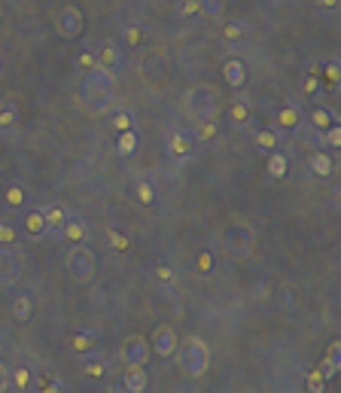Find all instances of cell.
<instances>
[{
  "mask_svg": "<svg viewBox=\"0 0 341 393\" xmlns=\"http://www.w3.org/2000/svg\"><path fill=\"white\" fill-rule=\"evenodd\" d=\"M338 3H341V0H317V10H323V13H335V10H338Z\"/></svg>",
  "mask_w": 341,
  "mask_h": 393,
  "instance_id": "cell-52",
  "label": "cell"
},
{
  "mask_svg": "<svg viewBox=\"0 0 341 393\" xmlns=\"http://www.w3.org/2000/svg\"><path fill=\"white\" fill-rule=\"evenodd\" d=\"M122 384H126L128 393H144L146 390V366H128L126 375H122Z\"/></svg>",
  "mask_w": 341,
  "mask_h": 393,
  "instance_id": "cell-22",
  "label": "cell"
},
{
  "mask_svg": "<svg viewBox=\"0 0 341 393\" xmlns=\"http://www.w3.org/2000/svg\"><path fill=\"white\" fill-rule=\"evenodd\" d=\"M341 82V61L338 58H326L320 64V86H326L329 91H335Z\"/></svg>",
  "mask_w": 341,
  "mask_h": 393,
  "instance_id": "cell-21",
  "label": "cell"
},
{
  "mask_svg": "<svg viewBox=\"0 0 341 393\" xmlns=\"http://www.w3.org/2000/svg\"><path fill=\"white\" fill-rule=\"evenodd\" d=\"M110 125H113L116 135H122V131H135V113H131L128 107H116Z\"/></svg>",
  "mask_w": 341,
  "mask_h": 393,
  "instance_id": "cell-31",
  "label": "cell"
},
{
  "mask_svg": "<svg viewBox=\"0 0 341 393\" xmlns=\"http://www.w3.org/2000/svg\"><path fill=\"white\" fill-rule=\"evenodd\" d=\"M19 241V229L13 223H0V247H13Z\"/></svg>",
  "mask_w": 341,
  "mask_h": 393,
  "instance_id": "cell-44",
  "label": "cell"
},
{
  "mask_svg": "<svg viewBox=\"0 0 341 393\" xmlns=\"http://www.w3.org/2000/svg\"><path fill=\"white\" fill-rule=\"evenodd\" d=\"M320 91H323V86H320V64H311L308 73L302 77V95L305 98H320Z\"/></svg>",
  "mask_w": 341,
  "mask_h": 393,
  "instance_id": "cell-26",
  "label": "cell"
},
{
  "mask_svg": "<svg viewBox=\"0 0 341 393\" xmlns=\"http://www.w3.org/2000/svg\"><path fill=\"white\" fill-rule=\"evenodd\" d=\"M308 393H326V378L320 375V369H311L308 372Z\"/></svg>",
  "mask_w": 341,
  "mask_h": 393,
  "instance_id": "cell-45",
  "label": "cell"
},
{
  "mask_svg": "<svg viewBox=\"0 0 341 393\" xmlns=\"http://www.w3.org/2000/svg\"><path fill=\"white\" fill-rule=\"evenodd\" d=\"M168 55L165 52H153V55H146V61H144V77L146 80H153V82H162L165 77H168Z\"/></svg>",
  "mask_w": 341,
  "mask_h": 393,
  "instance_id": "cell-16",
  "label": "cell"
},
{
  "mask_svg": "<svg viewBox=\"0 0 341 393\" xmlns=\"http://www.w3.org/2000/svg\"><path fill=\"white\" fill-rule=\"evenodd\" d=\"M323 140H326V147L338 149V147H341V125H338V122H335V125H329V128L323 131Z\"/></svg>",
  "mask_w": 341,
  "mask_h": 393,
  "instance_id": "cell-46",
  "label": "cell"
},
{
  "mask_svg": "<svg viewBox=\"0 0 341 393\" xmlns=\"http://www.w3.org/2000/svg\"><path fill=\"white\" fill-rule=\"evenodd\" d=\"M0 71H3V61H0Z\"/></svg>",
  "mask_w": 341,
  "mask_h": 393,
  "instance_id": "cell-54",
  "label": "cell"
},
{
  "mask_svg": "<svg viewBox=\"0 0 341 393\" xmlns=\"http://www.w3.org/2000/svg\"><path fill=\"white\" fill-rule=\"evenodd\" d=\"M10 314H13V320H15V323H28L31 317H34V299H31L28 292H22V296H15V299H13Z\"/></svg>",
  "mask_w": 341,
  "mask_h": 393,
  "instance_id": "cell-23",
  "label": "cell"
},
{
  "mask_svg": "<svg viewBox=\"0 0 341 393\" xmlns=\"http://www.w3.org/2000/svg\"><path fill=\"white\" fill-rule=\"evenodd\" d=\"M308 168H311V174H317V177H332L335 174V158L317 149V153L308 156Z\"/></svg>",
  "mask_w": 341,
  "mask_h": 393,
  "instance_id": "cell-20",
  "label": "cell"
},
{
  "mask_svg": "<svg viewBox=\"0 0 341 393\" xmlns=\"http://www.w3.org/2000/svg\"><path fill=\"white\" fill-rule=\"evenodd\" d=\"M13 384H10V366L6 363H0V393H6Z\"/></svg>",
  "mask_w": 341,
  "mask_h": 393,
  "instance_id": "cell-49",
  "label": "cell"
},
{
  "mask_svg": "<svg viewBox=\"0 0 341 393\" xmlns=\"http://www.w3.org/2000/svg\"><path fill=\"white\" fill-rule=\"evenodd\" d=\"M107 241H110V247L116 250V253H126V250L131 247V241L126 232H119V229H107Z\"/></svg>",
  "mask_w": 341,
  "mask_h": 393,
  "instance_id": "cell-42",
  "label": "cell"
},
{
  "mask_svg": "<svg viewBox=\"0 0 341 393\" xmlns=\"http://www.w3.org/2000/svg\"><path fill=\"white\" fill-rule=\"evenodd\" d=\"M10 384L19 393H28L31 384H34V372H31V366H15V369H10Z\"/></svg>",
  "mask_w": 341,
  "mask_h": 393,
  "instance_id": "cell-30",
  "label": "cell"
},
{
  "mask_svg": "<svg viewBox=\"0 0 341 393\" xmlns=\"http://www.w3.org/2000/svg\"><path fill=\"white\" fill-rule=\"evenodd\" d=\"M274 125H278V131H284V135H293V131H298V125H302V110H298L296 104H280L278 110H274Z\"/></svg>",
  "mask_w": 341,
  "mask_h": 393,
  "instance_id": "cell-11",
  "label": "cell"
},
{
  "mask_svg": "<svg viewBox=\"0 0 341 393\" xmlns=\"http://www.w3.org/2000/svg\"><path fill=\"white\" fill-rule=\"evenodd\" d=\"M250 98L247 95H235L229 104V125H235V128H244V125H250Z\"/></svg>",
  "mask_w": 341,
  "mask_h": 393,
  "instance_id": "cell-13",
  "label": "cell"
},
{
  "mask_svg": "<svg viewBox=\"0 0 341 393\" xmlns=\"http://www.w3.org/2000/svg\"><path fill=\"white\" fill-rule=\"evenodd\" d=\"M137 147H140L137 131H122L119 140H116V149H119V156H126V158L135 156V153H137Z\"/></svg>",
  "mask_w": 341,
  "mask_h": 393,
  "instance_id": "cell-32",
  "label": "cell"
},
{
  "mask_svg": "<svg viewBox=\"0 0 341 393\" xmlns=\"http://www.w3.org/2000/svg\"><path fill=\"white\" fill-rule=\"evenodd\" d=\"M113 101H116V73L95 68L91 73H86V77H82L79 104L86 107L91 116L107 113V110L113 107Z\"/></svg>",
  "mask_w": 341,
  "mask_h": 393,
  "instance_id": "cell-1",
  "label": "cell"
},
{
  "mask_svg": "<svg viewBox=\"0 0 341 393\" xmlns=\"http://www.w3.org/2000/svg\"><path fill=\"white\" fill-rule=\"evenodd\" d=\"M198 6H202V15H207V19H220L226 13V0H198Z\"/></svg>",
  "mask_w": 341,
  "mask_h": 393,
  "instance_id": "cell-41",
  "label": "cell"
},
{
  "mask_svg": "<svg viewBox=\"0 0 341 393\" xmlns=\"http://www.w3.org/2000/svg\"><path fill=\"white\" fill-rule=\"evenodd\" d=\"M135 198H137V205H144V207L156 205V189H153V183H149V180H137V183H135Z\"/></svg>",
  "mask_w": 341,
  "mask_h": 393,
  "instance_id": "cell-36",
  "label": "cell"
},
{
  "mask_svg": "<svg viewBox=\"0 0 341 393\" xmlns=\"http://www.w3.org/2000/svg\"><path fill=\"white\" fill-rule=\"evenodd\" d=\"M55 28H58V34L68 37V40L82 37V31H86V15H82L77 3H64L55 15Z\"/></svg>",
  "mask_w": 341,
  "mask_h": 393,
  "instance_id": "cell-4",
  "label": "cell"
},
{
  "mask_svg": "<svg viewBox=\"0 0 341 393\" xmlns=\"http://www.w3.org/2000/svg\"><path fill=\"white\" fill-rule=\"evenodd\" d=\"M192 138H195V144H213V140L220 138V116H211V119L195 122Z\"/></svg>",
  "mask_w": 341,
  "mask_h": 393,
  "instance_id": "cell-19",
  "label": "cell"
},
{
  "mask_svg": "<svg viewBox=\"0 0 341 393\" xmlns=\"http://www.w3.org/2000/svg\"><path fill=\"white\" fill-rule=\"evenodd\" d=\"M177 363L180 369L189 375V378H202V375L211 369V348L204 345L202 339H186L183 345L177 348Z\"/></svg>",
  "mask_w": 341,
  "mask_h": 393,
  "instance_id": "cell-3",
  "label": "cell"
},
{
  "mask_svg": "<svg viewBox=\"0 0 341 393\" xmlns=\"http://www.w3.org/2000/svg\"><path fill=\"white\" fill-rule=\"evenodd\" d=\"M95 61H98V68H101V71L116 73V71L122 68V61H126V52H122L119 43L107 40V43H101V46L95 49Z\"/></svg>",
  "mask_w": 341,
  "mask_h": 393,
  "instance_id": "cell-10",
  "label": "cell"
},
{
  "mask_svg": "<svg viewBox=\"0 0 341 393\" xmlns=\"http://www.w3.org/2000/svg\"><path fill=\"white\" fill-rule=\"evenodd\" d=\"M153 278L162 283V287H171L174 281H177V272H174V265H168V262H156L153 265Z\"/></svg>",
  "mask_w": 341,
  "mask_h": 393,
  "instance_id": "cell-38",
  "label": "cell"
},
{
  "mask_svg": "<svg viewBox=\"0 0 341 393\" xmlns=\"http://www.w3.org/2000/svg\"><path fill=\"white\" fill-rule=\"evenodd\" d=\"M177 15L180 19H195V15H202V6H198V0H177Z\"/></svg>",
  "mask_w": 341,
  "mask_h": 393,
  "instance_id": "cell-43",
  "label": "cell"
},
{
  "mask_svg": "<svg viewBox=\"0 0 341 393\" xmlns=\"http://www.w3.org/2000/svg\"><path fill=\"white\" fill-rule=\"evenodd\" d=\"M280 296H284V308H296V302H298V292L293 290V287H284V292H280Z\"/></svg>",
  "mask_w": 341,
  "mask_h": 393,
  "instance_id": "cell-50",
  "label": "cell"
},
{
  "mask_svg": "<svg viewBox=\"0 0 341 393\" xmlns=\"http://www.w3.org/2000/svg\"><path fill=\"white\" fill-rule=\"evenodd\" d=\"M195 138L189 128H177L171 131L168 138H165V149H168V158L171 162H189V158L195 156Z\"/></svg>",
  "mask_w": 341,
  "mask_h": 393,
  "instance_id": "cell-6",
  "label": "cell"
},
{
  "mask_svg": "<svg viewBox=\"0 0 341 393\" xmlns=\"http://www.w3.org/2000/svg\"><path fill=\"white\" fill-rule=\"evenodd\" d=\"M177 348H180V339H177V332H174L168 323L159 326V329L153 332V339H149V350H156L162 359L174 357V354H177Z\"/></svg>",
  "mask_w": 341,
  "mask_h": 393,
  "instance_id": "cell-8",
  "label": "cell"
},
{
  "mask_svg": "<svg viewBox=\"0 0 341 393\" xmlns=\"http://www.w3.org/2000/svg\"><path fill=\"white\" fill-rule=\"evenodd\" d=\"M82 375H86L89 381H101L104 375H107L104 359H86V363H82Z\"/></svg>",
  "mask_w": 341,
  "mask_h": 393,
  "instance_id": "cell-39",
  "label": "cell"
},
{
  "mask_svg": "<svg viewBox=\"0 0 341 393\" xmlns=\"http://www.w3.org/2000/svg\"><path fill=\"white\" fill-rule=\"evenodd\" d=\"M98 68V61H95V49H79V55H77V71L86 77V73H91Z\"/></svg>",
  "mask_w": 341,
  "mask_h": 393,
  "instance_id": "cell-40",
  "label": "cell"
},
{
  "mask_svg": "<svg viewBox=\"0 0 341 393\" xmlns=\"http://www.w3.org/2000/svg\"><path fill=\"white\" fill-rule=\"evenodd\" d=\"M222 80H226L232 89H244V82H247V64L241 61V58H226V61H222Z\"/></svg>",
  "mask_w": 341,
  "mask_h": 393,
  "instance_id": "cell-14",
  "label": "cell"
},
{
  "mask_svg": "<svg viewBox=\"0 0 341 393\" xmlns=\"http://www.w3.org/2000/svg\"><path fill=\"white\" fill-rule=\"evenodd\" d=\"M247 34H250V24H247L244 19H229V22H222V43H226V46L244 43Z\"/></svg>",
  "mask_w": 341,
  "mask_h": 393,
  "instance_id": "cell-15",
  "label": "cell"
},
{
  "mask_svg": "<svg viewBox=\"0 0 341 393\" xmlns=\"http://www.w3.org/2000/svg\"><path fill=\"white\" fill-rule=\"evenodd\" d=\"M24 235H31V238H43V235H46L43 207H34V211L24 214Z\"/></svg>",
  "mask_w": 341,
  "mask_h": 393,
  "instance_id": "cell-24",
  "label": "cell"
},
{
  "mask_svg": "<svg viewBox=\"0 0 341 393\" xmlns=\"http://www.w3.org/2000/svg\"><path fill=\"white\" fill-rule=\"evenodd\" d=\"M183 107H186L189 119H195V122L211 119V116H220V95H216L213 86L202 82V86L189 89L186 95H183Z\"/></svg>",
  "mask_w": 341,
  "mask_h": 393,
  "instance_id": "cell-2",
  "label": "cell"
},
{
  "mask_svg": "<svg viewBox=\"0 0 341 393\" xmlns=\"http://www.w3.org/2000/svg\"><path fill=\"white\" fill-rule=\"evenodd\" d=\"M122 43H126V49L146 46V28L144 24H126V28H122Z\"/></svg>",
  "mask_w": 341,
  "mask_h": 393,
  "instance_id": "cell-28",
  "label": "cell"
},
{
  "mask_svg": "<svg viewBox=\"0 0 341 393\" xmlns=\"http://www.w3.org/2000/svg\"><path fill=\"white\" fill-rule=\"evenodd\" d=\"M326 357L332 359V363H338V366H341V341H332L329 350H326Z\"/></svg>",
  "mask_w": 341,
  "mask_h": 393,
  "instance_id": "cell-51",
  "label": "cell"
},
{
  "mask_svg": "<svg viewBox=\"0 0 341 393\" xmlns=\"http://www.w3.org/2000/svg\"><path fill=\"white\" fill-rule=\"evenodd\" d=\"M311 122H314V128H317V131H326L329 125H335L338 119H335V113H332L329 107H323V104H320V107H314Z\"/></svg>",
  "mask_w": 341,
  "mask_h": 393,
  "instance_id": "cell-33",
  "label": "cell"
},
{
  "mask_svg": "<svg viewBox=\"0 0 341 393\" xmlns=\"http://www.w3.org/2000/svg\"><path fill=\"white\" fill-rule=\"evenodd\" d=\"M195 262H198V272H202V274H211L213 272V253H211V250H202Z\"/></svg>",
  "mask_w": 341,
  "mask_h": 393,
  "instance_id": "cell-47",
  "label": "cell"
},
{
  "mask_svg": "<svg viewBox=\"0 0 341 393\" xmlns=\"http://www.w3.org/2000/svg\"><path fill=\"white\" fill-rule=\"evenodd\" d=\"M43 220H46V232L61 235V229H64V223L70 220V214L64 205H49V207H43Z\"/></svg>",
  "mask_w": 341,
  "mask_h": 393,
  "instance_id": "cell-17",
  "label": "cell"
},
{
  "mask_svg": "<svg viewBox=\"0 0 341 393\" xmlns=\"http://www.w3.org/2000/svg\"><path fill=\"white\" fill-rule=\"evenodd\" d=\"M113 393H128V390H126V384H122V381H116L113 384Z\"/></svg>",
  "mask_w": 341,
  "mask_h": 393,
  "instance_id": "cell-53",
  "label": "cell"
},
{
  "mask_svg": "<svg viewBox=\"0 0 341 393\" xmlns=\"http://www.w3.org/2000/svg\"><path fill=\"white\" fill-rule=\"evenodd\" d=\"M317 369H320V375H323V378H326V381H329V378H335V375H338V369H341V366H338V363H332V359H329V357H323V359H320V366H317Z\"/></svg>",
  "mask_w": 341,
  "mask_h": 393,
  "instance_id": "cell-48",
  "label": "cell"
},
{
  "mask_svg": "<svg viewBox=\"0 0 341 393\" xmlns=\"http://www.w3.org/2000/svg\"><path fill=\"white\" fill-rule=\"evenodd\" d=\"M68 272H70L77 281H91V274L98 272L95 250L77 244V247H73L70 253H68Z\"/></svg>",
  "mask_w": 341,
  "mask_h": 393,
  "instance_id": "cell-5",
  "label": "cell"
},
{
  "mask_svg": "<svg viewBox=\"0 0 341 393\" xmlns=\"http://www.w3.org/2000/svg\"><path fill=\"white\" fill-rule=\"evenodd\" d=\"M226 247L232 256H250L253 253V229L247 223H235L226 235Z\"/></svg>",
  "mask_w": 341,
  "mask_h": 393,
  "instance_id": "cell-7",
  "label": "cell"
},
{
  "mask_svg": "<svg viewBox=\"0 0 341 393\" xmlns=\"http://www.w3.org/2000/svg\"><path fill=\"white\" fill-rule=\"evenodd\" d=\"M22 274V259L13 247H0V283H15Z\"/></svg>",
  "mask_w": 341,
  "mask_h": 393,
  "instance_id": "cell-12",
  "label": "cell"
},
{
  "mask_svg": "<svg viewBox=\"0 0 341 393\" xmlns=\"http://www.w3.org/2000/svg\"><path fill=\"white\" fill-rule=\"evenodd\" d=\"M61 235L68 238L73 247H77V244H86V241H89V223L82 220V216H70V220L64 223Z\"/></svg>",
  "mask_w": 341,
  "mask_h": 393,
  "instance_id": "cell-18",
  "label": "cell"
},
{
  "mask_svg": "<svg viewBox=\"0 0 341 393\" xmlns=\"http://www.w3.org/2000/svg\"><path fill=\"white\" fill-rule=\"evenodd\" d=\"M253 140H256V147H259V149H265V153L278 149V131H274V128H259L253 135Z\"/></svg>",
  "mask_w": 341,
  "mask_h": 393,
  "instance_id": "cell-37",
  "label": "cell"
},
{
  "mask_svg": "<svg viewBox=\"0 0 341 393\" xmlns=\"http://www.w3.org/2000/svg\"><path fill=\"white\" fill-rule=\"evenodd\" d=\"M19 107H15L13 101H0V131H15L19 128Z\"/></svg>",
  "mask_w": 341,
  "mask_h": 393,
  "instance_id": "cell-25",
  "label": "cell"
},
{
  "mask_svg": "<svg viewBox=\"0 0 341 393\" xmlns=\"http://www.w3.org/2000/svg\"><path fill=\"white\" fill-rule=\"evenodd\" d=\"M70 350L79 357L91 354V350H98V336H91V332H73L70 336Z\"/></svg>",
  "mask_w": 341,
  "mask_h": 393,
  "instance_id": "cell-27",
  "label": "cell"
},
{
  "mask_svg": "<svg viewBox=\"0 0 341 393\" xmlns=\"http://www.w3.org/2000/svg\"><path fill=\"white\" fill-rule=\"evenodd\" d=\"M24 198H28V189H24L22 183H10L3 192V202L10 207H24Z\"/></svg>",
  "mask_w": 341,
  "mask_h": 393,
  "instance_id": "cell-35",
  "label": "cell"
},
{
  "mask_svg": "<svg viewBox=\"0 0 341 393\" xmlns=\"http://www.w3.org/2000/svg\"><path fill=\"white\" fill-rule=\"evenodd\" d=\"M119 357H122V363H126V366H146V359H149V341L144 336L126 339V345H122Z\"/></svg>",
  "mask_w": 341,
  "mask_h": 393,
  "instance_id": "cell-9",
  "label": "cell"
},
{
  "mask_svg": "<svg viewBox=\"0 0 341 393\" xmlns=\"http://www.w3.org/2000/svg\"><path fill=\"white\" fill-rule=\"evenodd\" d=\"M37 393H64V381L55 372H43L37 381Z\"/></svg>",
  "mask_w": 341,
  "mask_h": 393,
  "instance_id": "cell-34",
  "label": "cell"
},
{
  "mask_svg": "<svg viewBox=\"0 0 341 393\" xmlns=\"http://www.w3.org/2000/svg\"><path fill=\"white\" fill-rule=\"evenodd\" d=\"M289 171V158L280 153V149H271L268 153V177L271 180H284Z\"/></svg>",
  "mask_w": 341,
  "mask_h": 393,
  "instance_id": "cell-29",
  "label": "cell"
}]
</instances>
